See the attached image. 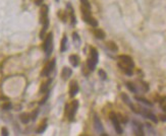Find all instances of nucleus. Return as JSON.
<instances>
[{
    "mask_svg": "<svg viewBox=\"0 0 166 136\" xmlns=\"http://www.w3.org/2000/svg\"><path fill=\"white\" fill-rule=\"evenodd\" d=\"M118 67L121 71H123L127 75H133V70L135 67V63L131 56L127 55H119L118 56Z\"/></svg>",
    "mask_w": 166,
    "mask_h": 136,
    "instance_id": "1",
    "label": "nucleus"
},
{
    "mask_svg": "<svg viewBox=\"0 0 166 136\" xmlns=\"http://www.w3.org/2000/svg\"><path fill=\"white\" fill-rule=\"evenodd\" d=\"M81 11H82V18L84 20L85 22L89 23L91 27H98V22L96 18H94L91 14V8L87 7L85 5H82L81 7Z\"/></svg>",
    "mask_w": 166,
    "mask_h": 136,
    "instance_id": "2",
    "label": "nucleus"
},
{
    "mask_svg": "<svg viewBox=\"0 0 166 136\" xmlns=\"http://www.w3.org/2000/svg\"><path fill=\"white\" fill-rule=\"evenodd\" d=\"M78 109V101L73 100L71 104L65 106V116L67 117L69 121H72L74 119V116L76 114V111Z\"/></svg>",
    "mask_w": 166,
    "mask_h": 136,
    "instance_id": "3",
    "label": "nucleus"
},
{
    "mask_svg": "<svg viewBox=\"0 0 166 136\" xmlns=\"http://www.w3.org/2000/svg\"><path fill=\"white\" fill-rule=\"evenodd\" d=\"M43 49L44 52H45L46 56L49 57L51 55L53 51V34L49 33L48 35H46L45 40H44V44H43Z\"/></svg>",
    "mask_w": 166,
    "mask_h": 136,
    "instance_id": "4",
    "label": "nucleus"
},
{
    "mask_svg": "<svg viewBox=\"0 0 166 136\" xmlns=\"http://www.w3.org/2000/svg\"><path fill=\"white\" fill-rule=\"evenodd\" d=\"M109 118H110V120H111L112 124H113V127H114V129H115L116 133L119 135L122 134V128H121V126H120V121H119L117 115L115 113H113V112H111V113L109 114Z\"/></svg>",
    "mask_w": 166,
    "mask_h": 136,
    "instance_id": "5",
    "label": "nucleus"
},
{
    "mask_svg": "<svg viewBox=\"0 0 166 136\" xmlns=\"http://www.w3.org/2000/svg\"><path fill=\"white\" fill-rule=\"evenodd\" d=\"M55 63H56V61H55V59H52V60L48 61L47 63H46V65L44 66L43 70H42L41 72V76H43V77H47L51 74V72L54 70V67H55Z\"/></svg>",
    "mask_w": 166,
    "mask_h": 136,
    "instance_id": "6",
    "label": "nucleus"
},
{
    "mask_svg": "<svg viewBox=\"0 0 166 136\" xmlns=\"http://www.w3.org/2000/svg\"><path fill=\"white\" fill-rule=\"evenodd\" d=\"M48 11H49L48 6L43 4L41 6V10H40V22L41 23H44L48 20Z\"/></svg>",
    "mask_w": 166,
    "mask_h": 136,
    "instance_id": "7",
    "label": "nucleus"
},
{
    "mask_svg": "<svg viewBox=\"0 0 166 136\" xmlns=\"http://www.w3.org/2000/svg\"><path fill=\"white\" fill-rule=\"evenodd\" d=\"M69 97H73L76 95V93H78V84L76 80H72L69 84Z\"/></svg>",
    "mask_w": 166,
    "mask_h": 136,
    "instance_id": "8",
    "label": "nucleus"
},
{
    "mask_svg": "<svg viewBox=\"0 0 166 136\" xmlns=\"http://www.w3.org/2000/svg\"><path fill=\"white\" fill-rule=\"evenodd\" d=\"M94 127H95L96 130L100 133V134H103V133H104L102 123H101V121H100V119L98 118L97 115H95V116H94Z\"/></svg>",
    "mask_w": 166,
    "mask_h": 136,
    "instance_id": "9",
    "label": "nucleus"
},
{
    "mask_svg": "<svg viewBox=\"0 0 166 136\" xmlns=\"http://www.w3.org/2000/svg\"><path fill=\"white\" fill-rule=\"evenodd\" d=\"M133 127H134V132H135L136 135H141L143 136L144 135V130H143V126L140 123L136 122V121H134L133 122Z\"/></svg>",
    "mask_w": 166,
    "mask_h": 136,
    "instance_id": "10",
    "label": "nucleus"
},
{
    "mask_svg": "<svg viewBox=\"0 0 166 136\" xmlns=\"http://www.w3.org/2000/svg\"><path fill=\"white\" fill-rule=\"evenodd\" d=\"M89 58L92 59L96 64H97L98 61H99V54H98L97 49L94 48V47H91L90 48V57H89Z\"/></svg>",
    "mask_w": 166,
    "mask_h": 136,
    "instance_id": "11",
    "label": "nucleus"
},
{
    "mask_svg": "<svg viewBox=\"0 0 166 136\" xmlns=\"http://www.w3.org/2000/svg\"><path fill=\"white\" fill-rule=\"evenodd\" d=\"M72 74V70L69 67H63L62 71H61V78L63 80H67L69 79V77L71 76Z\"/></svg>",
    "mask_w": 166,
    "mask_h": 136,
    "instance_id": "12",
    "label": "nucleus"
},
{
    "mask_svg": "<svg viewBox=\"0 0 166 136\" xmlns=\"http://www.w3.org/2000/svg\"><path fill=\"white\" fill-rule=\"evenodd\" d=\"M69 63L72 65L73 67H78V64H80V57L76 54H72L69 57Z\"/></svg>",
    "mask_w": 166,
    "mask_h": 136,
    "instance_id": "13",
    "label": "nucleus"
},
{
    "mask_svg": "<svg viewBox=\"0 0 166 136\" xmlns=\"http://www.w3.org/2000/svg\"><path fill=\"white\" fill-rule=\"evenodd\" d=\"M93 34H94V36L97 39L99 40H103L105 39V32L103 31V29H94V31H93Z\"/></svg>",
    "mask_w": 166,
    "mask_h": 136,
    "instance_id": "14",
    "label": "nucleus"
},
{
    "mask_svg": "<svg viewBox=\"0 0 166 136\" xmlns=\"http://www.w3.org/2000/svg\"><path fill=\"white\" fill-rule=\"evenodd\" d=\"M51 83H52V79H48L46 82H43V83H42V86H41V88H40V93H48L49 86H50Z\"/></svg>",
    "mask_w": 166,
    "mask_h": 136,
    "instance_id": "15",
    "label": "nucleus"
},
{
    "mask_svg": "<svg viewBox=\"0 0 166 136\" xmlns=\"http://www.w3.org/2000/svg\"><path fill=\"white\" fill-rule=\"evenodd\" d=\"M57 15H58L59 20H61L62 22H66V20H67V13L66 11H64V10H58V12H57Z\"/></svg>",
    "mask_w": 166,
    "mask_h": 136,
    "instance_id": "16",
    "label": "nucleus"
},
{
    "mask_svg": "<svg viewBox=\"0 0 166 136\" xmlns=\"http://www.w3.org/2000/svg\"><path fill=\"white\" fill-rule=\"evenodd\" d=\"M106 46H107V48L109 49L110 51H112V52H117V51H118L117 45H116V44L114 43V42H112V41L107 42V43H106Z\"/></svg>",
    "mask_w": 166,
    "mask_h": 136,
    "instance_id": "17",
    "label": "nucleus"
},
{
    "mask_svg": "<svg viewBox=\"0 0 166 136\" xmlns=\"http://www.w3.org/2000/svg\"><path fill=\"white\" fill-rule=\"evenodd\" d=\"M66 47H67V37L64 36V37L61 39V42H60V52H64L66 50Z\"/></svg>",
    "mask_w": 166,
    "mask_h": 136,
    "instance_id": "18",
    "label": "nucleus"
},
{
    "mask_svg": "<svg viewBox=\"0 0 166 136\" xmlns=\"http://www.w3.org/2000/svg\"><path fill=\"white\" fill-rule=\"evenodd\" d=\"M46 128H47V121H46V120H43V121L41 122V124H40L39 128L37 129V133L41 134V133H43L44 131L46 130Z\"/></svg>",
    "mask_w": 166,
    "mask_h": 136,
    "instance_id": "19",
    "label": "nucleus"
},
{
    "mask_svg": "<svg viewBox=\"0 0 166 136\" xmlns=\"http://www.w3.org/2000/svg\"><path fill=\"white\" fill-rule=\"evenodd\" d=\"M67 8L69 9V16H71V20L72 25H76V15H74V11H73V8L71 7L69 4H67Z\"/></svg>",
    "mask_w": 166,
    "mask_h": 136,
    "instance_id": "20",
    "label": "nucleus"
},
{
    "mask_svg": "<svg viewBox=\"0 0 166 136\" xmlns=\"http://www.w3.org/2000/svg\"><path fill=\"white\" fill-rule=\"evenodd\" d=\"M20 119L24 124H27V123H29L30 119H31V115L28 114V113H23L20 116Z\"/></svg>",
    "mask_w": 166,
    "mask_h": 136,
    "instance_id": "21",
    "label": "nucleus"
},
{
    "mask_svg": "<svg viewBox=\"0 0 166 136\" xmlns=\"http://www.w3.org/2000/svg\"><path fill=\"white\" fill-rule=\"evenodd\" d=\"M96 65H97V64H96V63L91 58H89L88 60H87V66H88V68H89V70H90V71H93V70L95 69Z\"/></svg>",
    "mask_w": 166,
    "mask_h": 136,
    "instance_id": "22",
    "label": "nucleus"
},
{
    "mask_svg": "<svg viewBox=\"0 0 166 136\" xmlns=\"http://www.w3.org/2000/svg\"><path fill=\"white\" fill-rule=\"evenodd\" d=\"M136 100H137L138 102H141V103L143 104H145V105H147V106H149V107H152L153 106V104L151 103V102H149L148 100H146V99H144V97H135Z\"/></svg>",
    "mask_w": 166,
    "mask_h": 136,
    "instance_id": "23",
    "label": "nucleus"
},
{
    "mask_svg": "<svg viewBox=\"0 0 166 136\" xmlns=\"http://www.w3.org/2000/svg\"><path fill=\"white\" fill-rule=\"evenodd\" d=\"M126 88H129L131 93H137V88H136V84H134L133 82H126Z\"/></svg>",
    "mask_w": 166,
    "mask_h": 136,
    "instance_id": "24",
    "label": "nucleus"
},
{
    "mask_svg": "<svg viewBox=\"0 0 166 136\" xmlns=\"http://www.w3.org/2000/svg\"><path fill=\"white\" fill-rule=\"evenodd\" d=\"M121 99H122V101L124 102L125 104H127V105H129V106L131 104V100H129V95H125V93H121Z\"/></svg>",
    "mask_w": 166,
    "mask_h": 136,
    "instance_id": "25",
    "label": "nucleus"
},
{
    "mask_svg": "<svg viewBox=\"0 0 166 136\" xmlns=\"http://www.w3.org/2000/svg\"><path fill=\"white\" fill-rule=\"evenodd\" d=\"M72 38H73V41L76 43V46H80V43H81V39L78 37V35L76 33H73L72 34Z\"/></svg>",
    "mask_w": 166,
    "mask_h": 136,
    "instance_id": "26",
    "label": "nucleus"
},
{
    "mask_svg": "<svg viewBox=\"0 0 166 136\" xmlns=\"http://www.w3.org/2000/svg\"><path fill=\"white\" fill-rule=\"evenodd\" d=\"M98 73H99V76H100V77H101V79L105 80L106 78H107V73H106V72L104 71L103 69H100Z\"/></svg>",
    "mask_w": 166,
    "mask_h": 136,
    "instance_id": "27",
    "label": "nucleus"
},
{
    "mask_svg": "<svg viewBox=\"0 0 166 136\" xmlns=\"http://www.w3.org/2000/svg\"><path fill=\"white\" fill-rule=\"evenodd\" d=\"M2 109H3V110H10V109H11V104H10L9 102H7V103H4L3 105H2Z\"/></svg>",
    "mask_w": 166,
    "mask_h": 136,
    "instance_id": "28",
    "label": "nucleus"
},
{
    "mask_svg": "<svg viewBox=\"0 0 166 136\" xmlns=\"http://www.w3.org/2000/svg\"><path fill=\"white\" fill-rule=\"evenodd\" d=\"M118 119H119V120H120V121H121V122H122V123H123V124H125V123H126V122H127V119H126V118H125V117H124V116H122V115H120V114H119V115H118Z\"/></svg>",
    "mask_w": 166,
    "mask_h": 136,
    "instance_id": "29",
    "label": "nucleus"
},
{
    "mask_svg": "<svg viewBox=\"0 0 166 136\" xmlns=\"http://www.w3.org/2000/svg\"><path fill=\"white\" fill-rule=\"evenodd\" d=\"M1 135H3V136H7L8 135V130L5 128V127H3V128L1 129Z\"/></svg>",
    "mask_w": 166,
    "mask_h": 136,
    "instance_id": "30",
    "label": "nucleus"
},
{
    "mask_svg": "<svg viewBox=\"0 0 166 136\" xmlns=\"http://www.w3.org/2000/svg\"><path fill=\"white\" fill-rule=\"evenodd\" d=\"M38 112H39V111H38V110H35V111H34V112H33V114H32V115H31V118H32V119H33V120H35V119H36V118H37V115H38Z\"/></svg>",
    "mask_w": 166,
    "mask_h": 136,
    "instance_id": "31",
    "label": "nucleus"
},
{
    "mask_svg": "<svg viewBox=\"0 0 166 136\" xmlns=\"http://www.w3.org/2000/svg\"><path fill=\"white\" fill-rule=\"evenodd\" d=\"M81 2H82L83 5H85V6H87V7L91 8V6H90V4H89L88 0H81Z\"/></svg>",
    "mask_w": 166,
    "mask_h": 136,
    "instance_id": "32",
    "label": "nucleus"
},
{
    "mask_svg": "<svg viewBox=\"0 0 166 136\" xmlns=\"http://www.w3.org/2000/svg\"><path fill=\"white\" fill-rule=\"evenodd\" d=\"M160 105H161V108H162L163 111L166 112V102H165V101H162V102L160 103Z\"/></svg>",
    "mask_w": 166,
    "mask_h": 136,
    "instance_id": "33",
    "label": "nucleus"
},
{
    "mask_svg": "<svg viewBox=\"0 0 166 136\" xmlns=\"http://www.w3.org/2000/svg\"><path fill=\"white\" fill-rule=\"evenodd\" d=\"M159 119H160L162 122H166V115H160V116H159Z\"/></svg>",
    "mask_w": 166,
    "mask_h": 136,
    "instance_id": "34",
    "label": "nucleus"
},
{
    "mask_svg": "<svg viewBox=\"0 0 166 136\" xmlns=\"http://www.w3.org/2000/svg\"><path fill=\"white\" fill-rule=\"evenodd\" d=\"M44 0H35V4L36 5H42Z\"/></svg>",
    "mask_w": 166,
    "mask_h": 136,
    "instance_id": "35",
    "label": "nucleus"
},
{
    "mask_svg": "<svg viewBox=\"0 0 166 136\" xmlns=\"http://www.w3.org/2000/svg\"><path fill=\"white\" fill-rule=\"evenodd\" d=\"M56 1H59V0H56Z\"/></svg>",
    "mask_w": 166,
    "mask_h": 136,
    "instance_id": "36",
    "label": "nucleus"
}]
</instances>
